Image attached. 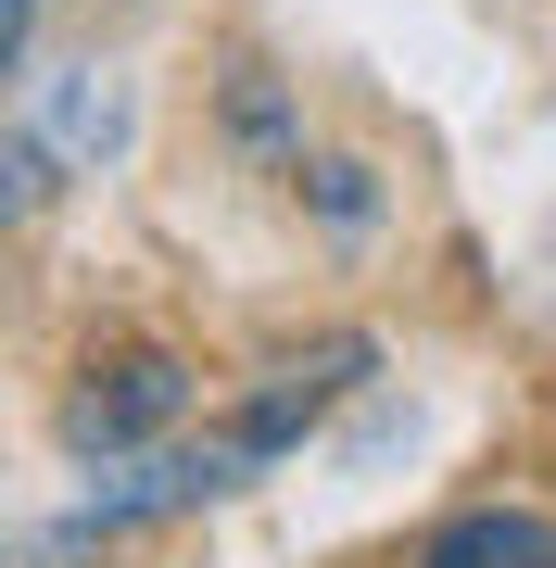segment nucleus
<instances>
[{"label":"nucleus","instance_id":"nucleus-4","mask_svg":"<svg viewBox=\"0 0 556 568\" xmlns=\"http://www.w3.org/2000/svg\"><path fill=\"white\" fill-rule=\"evenodd\" d=\"M304 190H316V215H330V227H367V215H380V190H367V164H316Z\"/></svg>","mask_w":556,"mask_h":568},{"label":"nucleus","instance_id":"nucleus-2","mask_svg":"<svg viewBox=\"0 0 556 568\" xmlns=\"http://www.w3.org/2000/svg\"><path fill=\"white\" fill-rule=\"evenodd\" d=\"M178 405H190L178 354H114V366H89V392L63 405V443L77 455H140L152 429H178Z\"/></svg>","mask_w":556,"mask_h":568},{"label":"nucleus","instance_id":"nucleus-5","mask_svg":"<svg viewBox=\"0 0 556 568\" xmlns=\"http://www.w3.org/2000/svg\"><path fill=\"white\" fill-rule=\"evenodd\" d=\"M228 126H241V140H279V89L241 77V89H228Z\"/></svg>","mask_w":556,"mask_h":568},{"label":"nucleus","instance_id":"nucleus-3","mask_svg":"<svg viewBox=\"0 0 556 568\" xmlns=\"http://www.w3.org/2000/svg\"><path fill=\"white\" fill-rule=\"evenodd\" d=\"M417 568H556V518H532V506H468V518H443L431 544H417Z\"/></svg>","mask_w":556,"mask_h":568},{"label":"nucleus","instance_id":"nucleus-1","mask_svg":"<svg viewBox=\"0 0 556 568\" xmlns=\"http://www.w3.org/2000/svg\"><path fill=\"white\" fill-rule=\"evenodd\" d=\"M13 126H39L77 178H102V164L140 140V89H127V63H63V77H26V114Z\"/></svg>","mask_w":556,"mask_h":568}]
</instances>
